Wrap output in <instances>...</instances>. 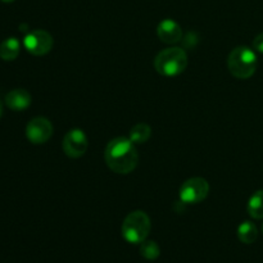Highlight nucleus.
I'll return each instance as SVG.
<instances>
[{"label":"nucleus","mask_w":263,"mask_h":263,"mask_svg":"<svg viewBox=\"0 0 263 263\" xmlns=\"http://www.w3.org/2000/svg\"><path fill=\"white\" fill-rule=\"evenodd\" d=\"M262 233H263V225H262Z\"/></svg>","instance_id":"6ab92c4d"},{"label":"nucleus","mask_w":263,"mask_h":263,"mask_svg":"<svg viewBox=\"0 0 263 263\" xmlns=\"http://www.w3.org/2000/svg\"><path fill=\"white\" fill-rule=\"evenodd\" d=\"M228 67L230 73L236 79H249L257 69L256 53L247 46H238L229 55Z\"/></svg>","instance_id":"20e7f679"},{"label":"nucleus","mask_w":263,"mask_h":263,"mask_svg":"<svg viewBox=\"0 0 263 263\" xmlns=\"http://www.w3.org/2000/svg\"><path fill=\"white\" fill-rule=\"evenodd\" d=\"M249 216L256 220H262L263 218V190H258L251 197L247 207Z\"/></svg>","instance_id":"4468645a"},{"label":"nucleus","mask_w":263,"mask_h":263,"mask_svg":"<svg viewBox=\"0 0 263 263\" xmlns=\"http://www.w3.org/2000/svg\"><path fill=\"white\" fill-rule=\"evenodd\" d=\"M21 50L20 41L15 37H8L0 44V58L3 61H14Z\"/></svg>","instance_id":"9b49d317"},{"label":"nucleus","mask_w":263,"mask_h":263,"mask_svg":"<svg viewBox=\"0 0 263 263\" xmlns=\"http://www.w3.org/2000/svg\"><path fill=\"white\" fill-rule=\"evenodd\" d=\"M62 146L67 157L76 159L86 153L89 140H87L86 134L81 128H72L64 136Z\"/></svg>","instance_id":"0eeeda50"},{"label":"nucleus","mask_w":263,"mask_h":263,"mask_svg":"<svg viewBox=\"0 0 263 263\" xmlns=\"http://www.w3.org/2000/svg\"><path fill=\"white\" fill-rule=\"evenodd\" d=\"M210 193V184L203 177H192L180 187V200L185 204H197L204 200Z\"/></svg>","instance_id":"39448f33"},{"label":"nucleus","mask_w":263,"mask_h":263,"mask_svg":"<svg viewBox=\"0 0 263 263\" xmlns=\"http://www.w3.org/2000/svg\"><path fill=\"white\" fill-rule=\"evenodd\" d=\"M253 48L256 49V51L263 54V32L256 36V39L253 40Z\"/></svg>","instance_id":"dca6fc26"},{"label":"nucleus","mask_w":263,"mask_h":263,"mask_svg":"<svg viewBox=\"0 0 263 263\" xmlns=\"http://www.w3.org/2000/svg\"><path fill=\"white\" fill-rule=\"evenodd\" d=\"M139 252H140L141 257H144L148 261H156L159 254H161V249H159L158 244L153 240H144L140 244Z\"/></svg>","instance_id":"2eb2a0df"},{"label":"nucleus","mask_w":263,"mask_h":263,"mask_svg":"<svg viewBox=\"0 0 263 263\" xmlns=\"http://www.w3.org/2000/svg\"><path fill=\"white\" fill-rule=\"evenodd\" d=\"M3 115V107H2V103H0V117H2Z\"/></svg>","instance_id":"a211bd4d"},{"label":"nucleus","mask_w":263,"mask_h":263,"mask_svg":"<svg viewBox=\"0 0 263 263\" xmlns=\"http://www.w3.org/2000/svg\"><path fill=\"white\" fill-rule=\"evenodd\" d=\"M5 104L12 110H25L31 104V94L25 89H14L5 95Z\"/></svg>","instance_id":"9d476101"},{"label":"nucleus","mask_w":263,"mask_h":263,"mask_svg":"<svg viewBox=\"0 0 263 263\" xmlns=\"http://www.w3.org/2000/svg\"><path fill=\"white\" fill-rule=\"evenodd\" d=\"M238 238L244 244H253L258 238L257 226L251 221H244L238 228Z\"/></svg>","instance_id":"f8f14e48"},{"label":"nucleus","mask_w":263,"mask_h":263,"mask_svg":"<svg viewBox=\"0 0 263 263\" xmlns=\"http://www.w3.org/2000/svg\"><path fill=\"white\" fill-rule=\"evenodd\" d=\"M186 51L177 46L164 49L161 53H158V55L154 59V67L157 72L166 77L179 76L186 69Z\"/></svg>","instance_id":"f03ea898"},{"label":"nucleus","mask_w":263,"mask_h":263,"mask_svg":"<svg viewBox=\"0 0 263 263\" xmlns=\"http://www.w3.org/2000/svg\"><path fill=\"white\" fill-rule=\"evenodd\" d=\"M157 33L161 41L166 44H176L181 41L182 30L174 20H163L157 27Z\"/></svg>","instance_id":"1a4fd4ad"},{"label":"nucleus","mask_w":263,"mask_h":263,"mask_svg":"<svg viewBox=\"0 0 263 263\" xmlns=\"http://www.w3.org/2000/svg\"><path fill=\"white\" fill-rule=\"evenodd\" d=\"M151 218L143 211H134L123 220L121 233L123 239L131 244H141L151 233Z\"/></svg>","instance_id":"7ed1b4c3"},{"label":"nucleus","mask_w":263,"mask_h":263,"mask_svg":"<svg viewBox=\"0 0 263 263\" xmlns=\"http://www.w3.org/2000/svg\"><path fill=\"white\" fill-rule=\"evenodd\" d=\"M152 136L151 126L146 123H138L130 130V139L134 144H144L149 140Z\"/></svg>","instance_id":"ddd939ff"},{"label":"nucleus","mask_w":263,"mask_h":263,"mask_svg":"<svg viewBox=\"0 0 263 263\" xmlns=\"http://www.w3.org/2000/svg\"><path fill=\"white\" fill-rule=\"evenodd\" d=\"M23 45L26 50L32 55H45L53 48V37L50 33L44 30L31 31L23 39Z\"/></svg>","instance_id":"423d86ee"},{"label":"nucleus","mask_w":263,"mask_h":263,"mask_svg":"<svg viewBox=\"0 0 263 263\" xmlns=\"http://www.w3.org/2000/svg\"><path fill=\"white\" fill-rule=\"evenodd\" d=\"M0 2H3V3H12V2H14V0H0Z\"/></svg>","instance_id":"f3484780"},{"label":"nucleus","mask_w":263,"mask_h":263,"mask_svg":"<svg viewBox=\"0 0 263 263\" xmlns=\"http://www.w3.org/2000/svg\"><path fill=\"white\" fill-rule=\"evenodd\" d=\"M53 135V125L45 117H35L26 126V136L32 144H44Z\"/></svg>","instance_id":"6e6552de"},{"label":"nucleus","mask_w":263,"mask_h":263,"mask_svg":"<svg viewBox=\"0 0 263 263\" xmlns=\"http://www.w3.org/2000/svg\"><path fill=\"white\" fill-rule=\"evenodd\" d=\"M107 166L113 172L127 175L136 168L139 162V153L130 139L115 138L108 143L104 152Z\"/></svg>","instance_id":"f257e3e1"}]
</instances>
